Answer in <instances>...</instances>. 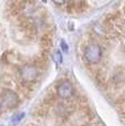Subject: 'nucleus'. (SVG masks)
I'll use <instances>...</instances> for the list:
<instances>
[{
	"label": "nucleus",
	"instance_id": "obj_1",
	"mask_svg": "<svg viewBox=\"0 0 125 126\" xmlns=\"http://www.w3.org/2000/svg\"><path fill=\"white\" fill-rule=\"evenodd\" d=\"M83 57L89 64H98L102 58V49L98 44H90L86 47Z\"/></svg>",
	"mask_w": 125,
	"mask_h": 126
},
{
	"label": "nucleus",
	"instance_id": "obj_2",
	"mask_svg": "<svg viewBox=\"0 0 125 126\" xmlns=\"http://www.w3.org/2000/svg\"><path fill=\"white\" fill-rule=\"evenodd\" d=\"M38 76V70L33 65H24L21 67L20 69V77L24 82L30 83L37 79Z\"/></svg>",
	"mask_w": 125,
	"mask_h": 126
},
{
	"label": "nucleus",
	"instance_id": "obj_3",
	"mask_svg": "<svg viewBox=\"0 0 125 126\" xmlns=\"http://www.w3.org/2000/svg\"><path fill=\"white\" fill-rule=\"evenodd\" d=\"M1 98H2V101L6 104V106H8V108H10V109L16 108L19 104V102H20L18 94L14 93V92L11 90H4L3 93L1 94Z\"/></svg>",
	"mask_w": 125,
	"mask_h": 126
},
{
	"label": "nucleus",
	"instance_id": "obj_4",
	"mask_svg": "<svg viewBox=\"0 0 125 126\" xmlns=\"http://www.w3.org/2000/svg\"><path fill=\"white\" fill-rule=\"evenodd\" d=\"M57 95L62 99H68L73 95L74 93V88L71 86L70 82H62L58 87H57Z\"/></svg>",
	"mask_w": 125,
	"mask_h": 126
},
{
	"label": "nucleus",
	"instance_id": "obj_5",
	"mask_svg": "<svg viewBox=\"0 0 125 126\" xmlns=\"http://www.w3.org/2000/svg\"><path fill=\"white\" fill-rule=\"evenodd\" d=\"M23 117H24V113H18V114H16L14 116H12L10 124L12 126H16L19 123L21 122V120H22Z\"/></svg>",
	"mask_w": 125,
	"mask_h": 126
},
{
	"label": "nucleus",
	"instance_id": "obj_6",
	"mask_svg": "<svg viewBox=\"0 0 125 126\" xmlns=\"http://www.w3.org/2000/svg\"><path fill=\"white\" fill-rule=\"evenodd\" d=\"M54 60H55V63H57L58 65L62 64V53L59 52V50H56V52H55Z\"/></svg>",
	"mask_w": 125,
	"mask_h": 126
},
{
	"label": "nucleus",
	"instance_id": "obj_7",
	"mask_svg": "<svg viewBox=\"0 0 125 126\" xmlns=\"http://www.w3.org/2000/svg\"><path fill=\"white\" fill-rule=\"evenodd\" d=\"M61 46H62V48L65 50V52H67V50H68V46H67V44H66V42H65V41H62V42H61Z\"/></svg>",
	"mask_w": 125,
	"mask_h": 126
},
{
	"label": "nucleus",
	"instance_id": "obj_8",
	"mask_svg": "<svg viewBox=\"0 0 125 126\" xmlns=\"http://www.w3.org/2000/svg\"><path fill=\"white\" fill-rule=\"evenodd\" d=\"M54 3L58 4V6H62V4H64L65 2H66V0H52Z\"/></svg>",
	"mask_w": 125,
	"mask_h": 126
},
{
	"label": "nucleus",
	"instance_id": "obj_9",
	"mask_svg": "<svg viewBox=\"0 0 125 126\" xmlns=\"http://www.w3.org/2000/svg\"><path fill=\"white\" fill-rule=\"evenodd\" d=\"M0 108H1V105H0Z\"/></svg>",
	"mask_w": 125,
	"mask_h": 126
},
{
	"label": "nucleus",
	"instance_id": "obj_10",
	"mask_svg": "<svg viewBox=\"0 0 125 126\" xmlns=\"http://www.w3.org/2000/svg\"><path fill=\"white\" fill-rule=\"evenodd\" d=\"M0 126H2V125H0Z\"/></svg>",
	"mask_w": 125,
	"mask_h": 126
}]
</instances>
